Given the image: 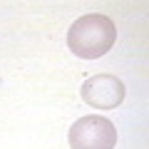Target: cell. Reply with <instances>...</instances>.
Instances as JSON below:
<instances>
[{
	"label": "cell",
	"instance_id": "obj_1",
	"mask_svg": "<svg viewBox=\"0 0 149 149\" xmlns=\"http://www.w3.org/2000/svg\"><path fill=\"white\" fill-rule=\"evenodd\" d=\"M117 40V27L107 15L92 13L74 20L67 30V47L82 60H97L107 55Z\"/></svg>",
	"mask_w": 149,
	"mask_h": 149
},
{
	"label": "cell",
	"instance_id": "obj_2",
	"mask_svg": "<svg viewBox=\"0 0 149 149\" xmlns=\"http://www.w3.org/2000/svg\"><path fill=\"white\" fill-rule=\"evenodd\" d=\"M70 149H114L117 147V129L107 117L87 114L70 127Z\"/></svg>",
	"mask_w": 149,
	"mask_h": 149
},
{
	"label": "cell",
	"instance_id": "obj_3",
	"mask_svg": "<svg viewBox=\"0 0 149 149\" xmlns=\"http://www.w3.org/2000/svg\"><path fill=\"white\" fill-rule=\"evenodd\" d=\"M124 95H127L124 82L119 77H114V74H109V72L92 74L80 87L82 102H87L95 109H114V107L122 104Z\"/></svg>",
	"mask_w": 149,
	"mask_h": 149
}]
</instances>
